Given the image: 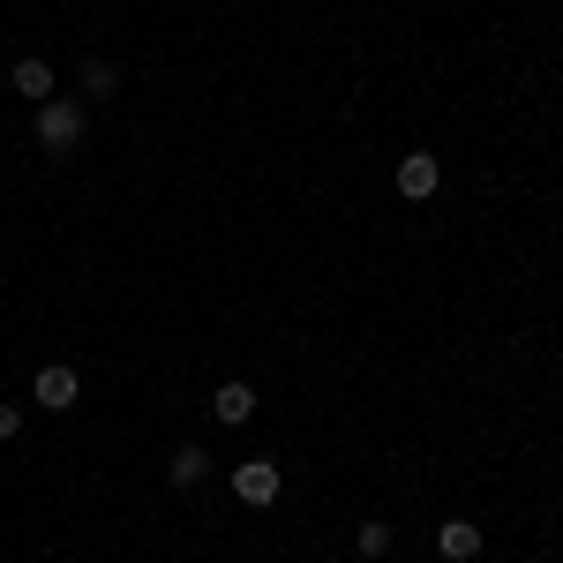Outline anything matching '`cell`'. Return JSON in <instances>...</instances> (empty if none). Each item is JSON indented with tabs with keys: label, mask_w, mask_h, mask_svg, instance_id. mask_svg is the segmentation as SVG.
<instances>
[{
	"label": "cell",
	"mask_w": 563,
	"mask_h": 563,
	"mask_svg": "<svg viewBox=\"0 0 563 563\" xmlns=\"http://www.w3.org/2000/svg\"><path fill=\"white\" fill-rule=\"evenodd\" d=\"M8 84H15V98H31V106L60 98V76H53V60H38V53H23V60L8 68Z\"/></svg>",
	"instance_id": "5b68a950"
},
{
	"label": "cell",
	"mask_w": 563,
	"mask_h": 563,
	"mask_svg": "<svg viewBox=\"0 0 563 563\" xmlns=\"http://www.w3.org/2000/svg\"><path fill=\"white\" fill-rule=\"evenodd\" d=\"M353 541H361V556L376 563V556H390V541H398V533H390L384 519H368V526H361V533H353Z\"/></svg>",
	"instance_id": "30bf717a"
},
{
	"label": "cell",
	"mask_w": 563,
	"mask_h": 563,
	"mask_svg": "<svg viewBox=\"0 0 563 563\" xmlns=\"http://www.w3.org/2000/svg\"><path fill=\"white\" fill-rule=\"evenodd\" d=\"M15 435H23V406H8V398H0V443H15Z\"/></svg>",
	"instance_id": "8fae6325"
},
{
	"label": "cell",
	"mask_w": 563,
	"mask_h": 563,
	"mask_svg": "<svg viewBox=\"0 0 563 563\" xmlns=\"http://www.w3.org/2000/svg\"><path fill=\"white\" fill-rule=\"evenodd\" d=\"M166 474H174V488H196V481L211 474V451H203V443H180V451H174V466H166Z\"/></svg>",
	"instance_id": "ba28073f"
},
{
	"label": "cell",
	"mask_w": 563,
	"mask_h": 563,
	"mask_svg": "<svg viewBox=\"0 0 563 563\" xmlns=\"http://www.w3.org/2000/svg\"><path fill=\"white\" fill-rule=\"evenodd\" d=\"M435 549H443V563H474L481 556V526L474 519H443L435 526Z\"/></svg>",
	"instance_id": "52a82bcc"
},
{
	"label": "cell",
	"mask_w": 563,
	"mask_h": 563,
	"mask_svg": "<svg viewBox=\"0 0 563 563\" xmlns=\"http://www.w3.org/2000/svg\"><path fill=\"white\" fill-rule=\"evenodd\" d=\"M211 421L218 429H249V421H256V384H218L211 390Z\"/></svg>",
	"instance_id": "8992f818"
},
{
	"label": "cell",
	"mask_w": 563,
	"mask_h": 563,
	"mask_svg": "<svg viewBox=\"0 0 563 563\" xmlns=\"http://www.w3.org/2000/svg\"><path fill=\"white\" fill-rule=\"evenodd\" d=\"M113 90H121V68H113L106 53H90L84 60V98H113Z\"/></svg>",
	"instance_id": "9c48e42d"
},
{
	"label": "cell",
	"mask_w": 563,
	"mask_h": 563,
	"mask_svg": "<svg viewBox=\"0 0 563 563\" xmlns=\"http://www.w3.org/2000/svg\"><path fill=\"white\" fill-rule=\"evenodd\" d=\"M435 188H443V158H435V151H406V158H398V196H406V203H429Z\"/></svg>",
	"instance_id": "277c9868"
},
{
	"label": "cell",
	"mask_w": 563,
	"mask_h": 563,
	"mask_svg": "<svg viewBox=\"0 0 563 563\" xmlns=\"http://www.w3.org/2000/svg\"><path fill=\"white\" fill-rule=\"evenodd\" d=\"M31 398H38L45 413H68V406H76V398H84V376H76V368H68V361H45L38 376H31Z\"/></svg>",
	"instance_id": "3957f363"
},
{
	"label": "cell",
	"mask_w": 563,
	"mask_h": 563,
	"mask_svg": "<svg viewBox=\"0 0 563 563\" xmlns=\"http://www.w3.org/2000/svg\"><path fill=\"white\" fill-rule=\"evenodd\" d=\"M38 151H53V158H68V151H84V135H90V113L76 106V98H45L38 106Z\"/></svg>",
	"instance_id": "6da1fadb"
},
{
	"label": "cell",
	"mask_w": 563,
	"mask_h": 563,
	"mask_svg": "<svg viewBox=\"0 0 563 563\" xmlns=\"http://www.w3.org/2000/svg\"><path fill=\"white\" fill-rule=\"evenodd\" d=\"M278 488H286L278 459H249V466H233V496H241L249 511H271V504H278Z\"/></svg>",
	"instance_id": "7a4b0ae2"
}]
</instances>
